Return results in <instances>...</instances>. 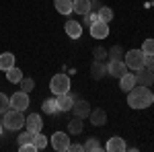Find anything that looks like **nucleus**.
I'll use <instances>...</instances> for the list:
<instances>
[{"instance_id": "1", "label": "nucleus", "mask_w": 154, "mask_h": 152, "mask_svg": "<svg viewBox=\"0 0 154 152\" xmlns=\"http://www.w3.org/2000/svg\"><path fill=\"white\" fill-rule=\"evenodd\" d=\"M154 103V93L148 88V86H140L136 84L128 93V105L131 109H146Z\"/></svg>"}, {"instance_id": "2", "label": "nucleus", "mask_w": 154, "mask_h": 152, "mask_svg": "<svg viewBox=\"0 0 154 152\" xmlns=\"http://www.w3.org/2000/svg\"><path fill=\"white\" fill-rule=\"evenodd\" d=\"M4 115V121H2V128L11 129V132H17V129H21L25 126V115L23 111H17V109H8V111H4L2 113Z\"/></svg>"}, {"instance_id": "3", "label": "nucleus", "mask_w": 154, "mask_h": 152, "mask_svg": "<svg viewBox=\"0 0 154 152\" xmlns=\"http://www.w3.org/2000/svg\"><path fill=\"white\" fill-rule=\"evenodd\" d=\"M123 62H125V66H128V70H142L144 68V62H146V54H144L142 49H130V51H125L123 54Z\"/></svg>"}, {"instance_id": "4", "label": "nucleus", "mask_w": 154, "mask_h": 152, "mask_svg": "<svg viewBox=\"0 0 154 152\" xmlns=\"http://www.w3.org/2000/svg\"><path fill=\"white\" fill-rule=\"evenodd\" d=\"M49 91L54 95H62V93H70V76L68 74H56L51 82H49Z\"/></svg>"}, {"instance_id": "5", "label": "nucleus", "mask_w": 154, "mask_h": 152, "mask_svg": "<svg viewBox=\"0 0 154 152\" xmlns=\"http://www.w3.org/2000/svg\"><path fill=\"white\" fill-rule=\"evenodd\" d=\"M68 146H70V138L64 132H56L51 136V148L56 152H68Z\"/></svg>"}, {"instance_id": "6", "label": "nucleus", "mask_w": 154, "mask_h": 152, "mask_svg": "<svg viewBox=\"0 0 154 152\" xmlns=\"http://www.w3.org/2000/svg\"><path fill=\"white\" fill-rule=\"evenodd\" d=\"M11 107L17 109V111H25V109L29 107V93H25V91L14 93L11 97Z\"/></svg>"}, {"instance_id": "7", "label": "nucleus", "mask_w": 154, "mask_h": 152, "mask_svg": "<svg viewBox=\"0 0 154 152\" xmlns=\"http://www.w3.org/2000/svg\"><path fill=\"white\" fill-rule=\"evenodd\" d=\"M125 72H128V66H125L123 60H111V62L107 64V74L115 76V78H121Z\"/></svg>"}, {"instance_id": "8", "label": "nucleus", "mask_w": 154, "mask_h": 152, "mask_svg": "<svg viewBox=\"0 0 154 152\" xmlns=\"http://www.w3.org/2000/svg\"><path fill=\"white\" fill-rule=\"evenodd\" d=\"M109 35V23H103V21H95L91 25V37L93 39H105Z\"/></svg>"}, {"instance_id": "9", "label": "nucleus", "mask_w": 154, "mask_h": 152, "mask_svg": "<svg viewBox=\"0 0 154 152\" xmlns=\"http://www.w3.org/2000/svg\"><path fill=\"white\" fill-rule=\"evenodd\" d=\"M25 128L29 129V132H33V134L41 132V129H43V121H41V115H39V113H31L29 117H25Z\"/></svg>"}, {"instance_id": "10", "label": "nucleus", "mask_w": 154, "mask_h": 152, "mask_svg": "<svg viewBox=\"0 0 154 152\" xmlns=\"http://www.w3.org/2000/svg\"><path fill=\"white\" fill-rule=\"evenodd\" d=\"M72 113L76 117H88L91 115V105H88V101H82V99H74V105H72Z\"/></svg>"}, {"instance_id": "11", "label": "nucleus", "mask_w": 154, "mask_h": 152, "mask_svg": "<svg viewBox=\"0 0 154 152\" xmlns=\"http://www.w3.org/2000/svg\"><path fill=\"white\" fill-rule=\"evenodd\" d=\"M136 84H140V86H152L154 84V72L146 70V68L138 70V74H136Z\"/></svg>"}, {"instance_id": "12", "label": "nucleus", "mask_w": 154, "mask_h": 152, "mask_svg": "<svg viewBox=\"0 0 154 152\" xmlns=\"http://www.w3.org/2000/svg\"><path fill=\"white\" fill-rule=\"evenodd\" d=\"M93 11V2L91 0H72V12H76V14H88V12Z\"/></svg>"}, {"instance_id": "13", "label": "nucleus", "mask_w": 154, "mask_h": 152, "mask_svg": "<svg viewBox=\"0 0 154 152\" xmlns=\"http://www.w3.org/2000/svg\"><path fill=\"white\" fill-rule=\"evenodd\" d=\"M56 101H58V109H60V111H72V105H74V97H72L70 93L56 95Z\"/></svg>"}, {"instance_id": "14", "label": "nucleus", "mask_w": 154, "mask_h": 152, "mask_svg": "<svg viewBox=\"0 0 154 152\" xmlns=\"http://www.w3.org/2000/svg\"><path fill=\"white\" fill-rule=\"evenodd\" d=\"M64 29H66V35L72 39H78L82 35V23H78V21H68L64 25Z\"/></svg>"}, {"instance_id": "15", "label": "nucleus", "mask_w": 154, "mask_h": 152, "mask_svg": "<svg viewBox=\"0 0 154 152\" xmlns=\"http://www.w3.org/2000/svg\"><path fill=\"white\" fill-rule=\"evenodd\" d=\"M105 148H107L109 152H123V150H128V146H125L123 138H119V136H113V138H109V142H107Z\"/></svg>"}, {"instance_id": "16", "label": "nucleus", "mask_w": 154, "mask_h": 152, "mask_svg": "<svg viewBox=\"0 0 154 152\" xmlns=\"http://www.w3.org/2000/svg\"><path fill=\"white\" fill-rule=\"evenodd\" d=\"M119 86H121V91L130 93L131 88L136 86V74H131V72H125V74L119 78Z\"/></svg>"}, {"instance_id": "17", "label": "nucleus", "mask_w": 154, "mask_h": 152, "mask_svg": "<svg viewBox=\"0 0 154 152\" xmlns=\"http://www.w3.org/2000/svg\"><path fill=\"white\" fill-rule=\"evenodd\" d=\"M105 74H107V66H105V64H101V60H95L93 66H91V76H93L95 80H101Z\"/></svg>"}, {"instance_id": "18", "label": "nucleus", "mask_w": 154, "mask_h": 152, "mask_svg": "<svg viewBox=\"0 0 154 152\" xmlns=\"http://www.w3.org/2000/svg\"><path fill=\"white\" fill-rule=\"evenodd\" d=\"M91 123L93 126H105L107 123V113L105 109H95V111H91Z\"/></svg>"}, {"instance_id": "19", "label": "nucleus", "mask_w": 154, "mask_h": 152, "mask_svg": "<svg viewBox=\"0 0 154 152\" xmlns=\"http://www.w3.org/2000/svg\"><path fill=\"white\" fill-rule=\"evenodd\" d=\"M41 109H43V113H48V115H56V113H60L58 101H56V99H45L43 105H41Z\"/></svg>"}, {"instance_id": "20", "label": "nucleus", "mask_w": 154, "mask_h": 152, "mask_svg": "<svg viewBox=\"0 0 154 152\" xmlns=\"http://www.w3.org/2000/svg\"><path fill=\"white\" fill-rule=\"evenodd\" d=\"M54 6L60 14H70L72 12V0H54Z\"/></svg>"}, {"instance_id": "21", "label": "nucleus", "mask_w": 154, "mask_h": 152, "mask_svg": "<svg viewBox=\"0 0 154 152\" xmlns=\"http://www.w3.org/2000/svg\"><path fill=\"white\" fill-rule=\"evenodd\" d=\"M6 80L12 82V84H19V82L23 80V72L19 70L17 66H12V68H8V70H6Z\"/></svg>"}, {"instance_id": "22", "label": "nucleus", "mask_w": 154, "mask_h": 152, "mask_svg": "<svg viewBox=\"0 0 154 152\" xmlns=\"http://www.w3.org/2000/svg\"><path fill=\"white\" fill-rule=\"evenodd\" d=\"M12 66H14V56H12L11 51L0 54V70H8Z\"/></svg>"}, {"instance_id": "23", "label": "nucleus", "mask_w": 154, "mask_h": 152, "mask_svg": "<svg viewBox=\"0 0 154 152\" xmlns=\"http://www.w3.org/2000/svg\"><path fill=\"white\" fill-rule=\"evenodd\" d=\"M82 129H84L82 117H76V115H74V119L68 123V132H70V134H82Z\"/></svg>"}, {"instance_id": "24", "label": "nucleus", "mask_w": 154, "mask_h": 152, "mask_svg": "<svg viewBox=\"0 0 154 152\" xmlns=\"http://www.w3.org/2000/svg\"><path fill=\"white\" fill-rule=\"evenodd\" d=\"M82 150H86V152H101L103 146H101V142L97 140V138H88V140L82 144Z\"/></svg>"}, {"instance_id": "25", "label": "nucleus", "mask_w": 154, "mask_h": 152, "mask_svg": "<svg viewBox=\"0 0 154 152\" xmlns=\"http://www.w3.org/2000/svg\"><path fill=\"white\" fill-rule=\"evenodd\" d=\"M97 17H99V21H103V23H111V21H113V11H111L109 6H101L99 12H97Z\"/></svg>"}, {"instance_id": "26", "label": "nucleus", "mask_w": 154, "mask_h": 152, "mask_svg": "<svg viewBox=\"0 0 154 152\" xmlns=\"http://www.w3.org/2000/svg\"><path fill=\"white\" fill-rule=\"evenodd\" d=\"M33 142H35V148H37V150H43V148H45V146H48V136H43V134H41V132H37V134H35V140H33Z\"/></svg>"}, {"instance_id": "27", "label": "nucleus", "mask_w": 154, "mask_h": 152, "mask_svg": "<svg viewBox=\"0 0 154 152\" xmlns=\"http://www.w3.org/2000/svg\"><path fill=\"white\" fill-rule=\"evenodd\" d=\"M33 140H35V134L27 129V132H23V134L19 136V146H21V144H31ZM33 144H35V142H33Z\"/></svg>"}, {"instance_id": "28", "label": "nucleus", "mask_w": 154, "mask_h": 152, "mask_svg": "<svg viewBox=\"0 0 154 152\" xmlns=\"http://www.w3.org/2000/svg\"><path fill=\"white\" fill-rule=\"evenodd\" d=\"M142 49L146 56H154V39H144V43H142Z\"/></svg>"}, {"instance_id": "29", "label": "nucleus", "mask_w": 154, "mask_h": 152, "mask_svg": "<svg viewBox=\"0 0 154 152\" xmlns=\"http://www.w3.org/2000/svg\"><path fill=\"white\" fill-rule=\"evenodd\" d=\"M21 84V91H25V93H31L33 88H35V82H33V78H25L23 76V80L19 82Z\"/></svg>"}, {"instance_id": "30", "label": "nucleus", "mask_w": 154, "mask_h": 152, "mask_svg": "<svg viewBox=\"0 0 154 152\" xmlns=\"http://www.w3.org/2000/svg\"><path fill=\"white\" fill-rule=\"evenodd\" d=\"M11 109V97H6L4 93H0V113Z\"/></svg>"}, {"instance_id": "31", "label": "nucleus", "mask_w": 154, "mask_h": 152, "mask_svg": "<svg viewBox=\"0 0 154 152\" xmlns=\"http://www.w3.org/2000/svg\"><path fill=\"white\" fill-rule=\"evenodd\" d=\"M95 21H99V17H97V12H88V14H84V21H82V25H86V27H91V25L95 23Z\"/></svg>"}, {"instance_id": "32", "label": "nucleus", "mask_w": 154, "mask_h": 152, "mask_svg": "<svg viewBox=\"0 0 154 152\" xmlns=\"http://www.w3.org/2000/svg\"><path fill=\"white\" fill-rule=\"evenodd\" d=\"M107 54H109V58H111V60H121V54H123V51H121V47H119V45H115V47H111Z\"/></svg>"}, {"instance_id": "33", "label": "nucleus", "mask_w": 154, "mask_h": 152, "mask_svg": "<svg viewBox=\"0 0 154 152\" xmlns=\"http://www.w3.org/2000/svg\"><path fill=\"white\" fill-rule=\"evenodd\" d=\"M93 56H95V60H105L107 58V49H103V47H95V49H93Z\"/></svg>"}, {"instance_id": "34", "label": "nucleus", "mask_w": 154, "mask_h": 152, "mask_svg": "<svg viewBox=\"0 0 154 152\" xmlns=\"http://www.w3.org/2000/svg\"><path fill=\"white\" fill-rule=\"evenodd\" d=\"M19 150H21V152H37V148H35V144L31 142V144H21Z\"/></svg>"}, {"instance_id": "35", "label": "nucleus", "mask_w": 154, "mask_h": 152, "mask_svg": "<svg viewBox=\"0 0 154 152\" xmlns=\"http://www.w3.org/2000/svg\"><path fill=\"white\" fill-rule=\"evenodd\" d=\"M144 68H146V70H152V72H154V56H146Z\"/></svg>"}, {"instance_id": "36", "label": "nucleus", "mask_w": 154, "mask_h": 152, "mask_svg": "<svg viewBox=\"0 0 154 152\" xmlns=\"http://www.w3.org/2000/svg\"><path fill=\"white\" fill-rule=\"evenodd\" d=\"M68 150H70V152H80V150H82V144H70Z\"/></svg>"}, {"instance_id": "37", "label": "nucleus", "mask_w": 154, "mask_h": 152, "mask_svg": "<svg viewBox=\"0 0 154 152\" xmlns=\"http://www.w3.org/2000/svg\"><path fill=\"white\" fill-rule=\"evenodd\" d=\"M0 136H2V123H0Z\"/></svg>"}, {"instance_id": "38", "label": "nucleus", "mask_w": 154, "mask_h": 152, "mask_svg": "<svg viewBox=\"0 0 154 152\" xmlns=\"http://www.w3.org/2000/svg\"><path fill=\"white\" fill-rule=\"evenodd\" d=\"M150 6H154V0H152V2H150Z\"/></svg>"}, {"instance_id": "39", "label": "nucleus", "mask_w": 154, "mask_h": 152, "mask_svg": "<svg viewBox=\"0 0 154 152\" xmlns=\"http://www.w3.org/2000/svg\"><path fill=\"white\" fill-rule=\"evenodd\" d=\"M91 2H95V0H91Z\"/></svg>"}, {"instance_id": "40", "label": "nucleus", "mask_w": 154, "mask_h": 152, "mask_svg": "<svg viewBox=\"0 0 154 152\" xmlns=\"http://www.w3.org/2000/svg\"><path fill=\"white\" fill-rule=\"evenodd\" d=\"M152 86H154V84H152ZM152 93H154V91H152Z\"/></svg>"}]
</instances>
